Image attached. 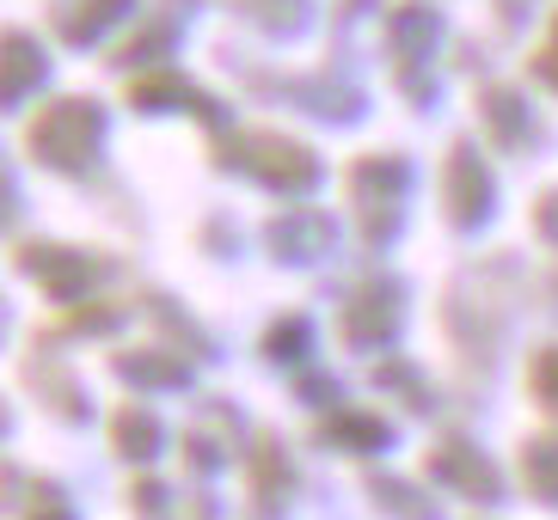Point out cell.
Masks as SVG:
<instances>
[{"mask_svg": "<svg viewBox=\"0 0 558 520\" xmlns=\"http://www.w3.org/2000/svg\"><path fill=\"white\" fill-rule=\"evenodd\" d=\"M319 435L326 441H338V447H380L387 441V429L375 423V417H356V410H344V417H331V423H319Z\"/></svg>", "mask_w": 558, "mask_h": 520, "instance_id": "8", "label": "cell"}, {"mask_svg": "<svg viewBox=\"0 0 558 520\" xmlns=\"http://www.w3.org/2000/svg\"><path fill=\"white\" fill-rule=\"evenodd\" d=\"M111 447H117L123 459H135V466H142V459L160 454V423H154L148 410H130V405H123V410L111 417Z\"/></svg>", "mask_w": 558, "mask_h": 520, "instance_id": "3", "label": "cell"}, {"mask_svg": "<svg viewBox=\"0 0 558 520\" xmlns=\"http://www.w3.org/2000/svg\"><path fill=\"white\" fill-rule=\"evenodd\" d=\"M527 386H534V398H541V405L558 417V349H541V356H534V368H527Z\"/></svg>", "mask_w": 558, "mask_h": 520, "instance_id": "9", "label": "cell"}, {"mask_svg": "<svg viewBox=\"0 0 558 520\" xmlns=\"http://www.w3.org/2000/svg\"><path fill=\"white\" fill-rule=\"evenodd\" d=\"M368 496H375L387 515H405V520H436V503H429L424 490H411V484H399V478H387V472H375L368 478Z\"/></svg>", "mask_w": 558, "mask_h": 520, "instance_id": "6", "label": "cell"}, {"mask_svg": "<svg viewBox=\"0 0 558 520\" xmlns=\"http://www.w3.org/2000/svg\"><path fill=\"white\" fill-rule=\"evenodd\" d=\"M522 490L534 503H558V441L553 435H534L522 447Z\"/></svg>", "mask_w": 558, "mask_h": 520, "instance_id": "4", "label": "cell"}, {"mask_svg": "<svg viewBox=\"0 0 558 520\" xmlns=\"http://www.w3.org/2000/svg\"><path fill=\"white\" fill-rule=\"evenodd\" d=\"M393 312H399V300H393L387 288H380V300H375V294H362V307L350 312V331H344V337H350V343L387 337V331H393Z\"/></svg>", "mask_w": 558, "mask_h": 520, "instance_id": "7", "label": "cell"}, {"mask_svg": "<svg viewBox=\"0 0 558 520\" xmlns=\"http://www.w3.org/2000/svg\"><path fill=\"white\" fill-rule=\"evenodd\" d=\"M252 496H258V508L270 515V508H282L289 496H295V472H289V454H282L277 441L264 435L258 447H252Z\"/></svg>", "mask_w": 558, "mask_h": 520, "instance_id": "2", "label": "cell"}, {"mask_svg": "<svg viewBox=\"0 0 558 520\" xmlns=\"http://www.w3.org/2000/svg\"><path fill=\"white\" fill-rule=\"evenodd\" d=\"M429 478H442L448 490H460V496H473V503H497L504 496V478H497V466L485 454H473L466 441H442V447H429Z\"/></svg>", "mask_w": 558, "mask_h": 520, "instance_id": "1", "label": "cell"}, {"mask_svg": "<svg viewBox=\"0 0 558 520\" xmlns=\"http://www.w3.org/2000/svg\"><path fill=\"white\" fill-rule=\"evenodd\" d=\"M13 508H19V520H74L68 496L50 478H25V472H13Z\"/></svg>", "mask_w": 558, "mask_h": 520, "instance_id": "5", "label": "cell"}]
</instances>
